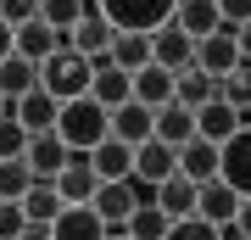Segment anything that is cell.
Instances as JSON below:
<instances>
[{
    "mask_svg": "<svg viewBox=\"0 0 251 240\" xmlns=\"http://www.w3.org/2000/svg\"><path fill=\"white\" fill-rule=\"evenodd\" d=\"M56 51H67V34H62V28H50L45 17H34V23H23V28H17V56H28V62L45 67Z\"/></svg>",
    "mask_w": 251,
    "mask_h": 240,
    "instance_id": "4fadbf2b",
    "label": "cell"
},
{
    "mask_svg": "<svg viewBox=\"0 0 251 240\" xmlns=\"http://www.w3.org/2000/svg\"><path fill=\"white\" fill-rule=\"evenodd\" d=\"M23 213H28V223H56V218L67 213L62 185H56V179H34V190L23 196Z\"/></svg>",
    "mask_w": 251,
    "mask_h": 240,
    "instance_id": "7402d4cb",
    "label": "cell"
},
{
    "mask_svg": "<svg viewBox=\"0 0 251 240\" xmlns=\"http://www.w3.org/2000/svg\"><path fill=\"white\" fill-rule=\"evenodd\" d=\"M212 101H224V84H218L212 73H201V67L179 73V101H173V107H190V112H201V107H212Z\"/></svg>",
    "mask_w": 251,
    "mask_h": 240,
    "instance_id": "484cf974",
    "label": "cell"
},
{
    "mask_svg": "<svg viewBox=\"0 0 251 240\" xmlns=\"http://www.w3.org/2000/svg\"><path fill=\"white\" fill-rule=\"evenodd\" d=\"M145 196L134 190V179H123V185H100L95 190V213H100V223H106L112 235H128V218H134V207H140Z\"/></svg>",
    "mask_w": 251,
    "mask_h": 240,
    "instance_id": "277c9868",
    "label": "cell"
},
{
    "mask_svg": "<svg viewBox=\"0 0 251 240\" xmlns=\"http://www.w3.org/2000/svg\"><path fill=\"white\" fill-rule=\"evenodd\" d=\"M234 229H240V235H246V240H251V196H246V201H240V218H234Z\"/></svg>",
    "mask_w": 251,
    "mask_h": 240,
    "instance_id": "ab89813d",
    "label": "cell"
},
{
    "mask_svg": "<svg viewBox=\"0 0 251 240\" xmlns=\"http://www.w3.org/2000/svg\"><path fill=\"white\" fill-rule=\"evenodd\" d=\"M196 112H190V107H162L156 112V140L162 145H173V151H179V145H190V140H196Z\"/></svg>",
    "mask_w": 251,
    "mask_h": 240,
    "instance_id": "4316f807",
    "label": "cell"
},
{
    "mask_svg": "<svg viewBox=\"0 0 251 240\" xmlns=\"http://www.w3.org/2000/svg\"><path fill=\"white\" fill-rule=\"evenodd\" d=\"M90 95H95L106 112L128 107V101H134V73H123L112 56H100V62H95V84H90Z\"/></svg>",
    "mask_w": 251,
    "mask_h": 240,
    "instance_id": "30bf717a",
    "label": "cell"
},
{
    "mask_svg": "<svg viewBox=\"0 0 251 240\" xmlns=\"http://www.w3.org/2000/svg\"><path fill=\"white\" fill-rule=\"evenodd\" d=\"M28 229V213H23V201H0V240H17Z\"/></svg>",
    "mask_w": 251,
    "mask_h": 240,
    "instance_id": "d590c367",
    "label": "cell"
},
{
    "mask_svg": "<svg viewBox=\"0 0 251 240\" xmlns=\"http://www.w3.org/2000/svg\"><path fill=\"white\" fill-rule=\"evenodd\" d=\"M168 229H173V218L156 201H140L134 218H128V240H168Z\"/></svg>",
    "mask_w": 251,
    "mask_h": 240,
    "instance_id": "83f0119b",
    "label": "cell"
},
{
    "mask_svg": "<svg viewBox=\"0 0 251 240\" xmlns=\"http://www.w3.org/2000/svg\"><path fill=\"white\" fill-rule=\"evenodd\" d=\"M145 201H156L162 213H168L173 223H179V218H196V201H201V185H190L184 173H173V179H162L156 190H145Z\"/></svg>",
    "mask_w": 251,
    "mask_h": 240,
    "instance_id": "7c38bea8",
    "label": "cell"
},
{
    "mask_svg": "<svg viewBox=\"0 0 251 240\" xmlns=\"http://www.w3.org/2000/svg\"><path fill=\"white\" fill-rule=\"evenodd\" d=\"M196 129H201V140H212V145H229L234 134L246 129V112H234L229 101H212V107H201V112H196Z\"/></svg>",
    "mask_w": 251,
    "mask_h": 240,
    "instance_id": "d6986e66",
    "label": "cell"
},
{
    "mask_svg": "<svg viewBox=\"0 0 251 240\" xmlns=\"http://www.w3.org/2000/svg\"><path fill=\"white\" fill-rule=\"evenodd\" d=\"M224 179L240 190V196H251V123L224 145Z\"/></svg>",
    "mask_w": 251,
    "mask_h": 240,
    "instance_id": "d4e9b609",
    "label": "cell"
},
{
    "mask_svg": "<svg viewBox=\"0 0 251 240\" xmlns=\"http://www.w3.org/2000/svg\"><path fill=\"white\" fill-rule=\"evenodd\" d=\"M90 168L100 173V185H123V179H134V145L100 140L95 151H90Z\"/></svg>",
    "mask_w": 251,
    "mask_h": 240,
    "instance_id": "e0dca14e",
    "label": "cell"
},
{
    "mask_svg": "<svg viewBox=\"0 0 251 240\" xmlns=\"http://www.w3.org/2000/svg\"><path fill=\"white\" fill-rule=\"evenodd\" d=\"M179 173L190 179V185H212V179H224V145H212V140H190L179 145Z\"/></svg>",
    "mask_w": 251,
    "mask_h": 240,
    "instance_id": "8992f818",
    "label": "cell"
},
{
    "mask_svg": "<svg viewBox=\"0 0 251 240\" xmlns=\"http://www.w3.org/2000/svg\"><path fill=\"white\" fill-rule=\"evenodd\" d=\"M218 17H224V28L240 34V28L251 23V0H218Z\"/></svg>",
    "mask_w": 251,
    "mask_h": 240,
    "instance_id": "8d00e7d4",
    "label": "cell"
},
{
    "mask_svg": "<svg viewBox=\"0 0 251 240\" xmlns=\"http://www.w3.org/2000/svg\"><path fill=\"white\" fill-rule=\"evenodd\" d=\"M28 140H34V134H28L17 117H6V123H0V162H11V157H28Z\"/></svg>",
    "mask_w": 251,
    "mask_h": 240,
    "instance_id": "d6a6232c",
    "label": "cell"
},
{
    "mask_svg": "<svg viewBox=\"0 0 251 240\" xmlns=\"http://www.w3.org/2000/svg\"><path fill=\"white\" fill-rule=\"evenodd\" d=\"M34 89H39V62H28V56L11 51L6 62H0V95L23 101V95H34Z\"/></svg>",
    "mask_w": 251,
    "mask_h": 240,
    "instance_id": "603a6c76",
    "label": "cell"
},
{
    "mask_svg": "<svg viewBox=\"0 0 251 240\" xmlns=\"http://www.w3.org/2000/svg\"><path fill=\"white\" fill-rule=\"evenodd\" d=\"M28 190H34V168H28V157L0 162V201H23Z\"/></svg>",
    "mask_w": 251,
    "mask_h": 240,
    "instance_id": "4dcf8cb0",
    "label": "cell"
},
{
    "mask_svg": "<svg viewBox=\"0 0 251 240\" xmlns=\"http://www.w3.org/2000/svg\"><path fill=\"white\" fill-rule=\"evenodd\" d=\"M90 84H95V62H90V56H78L73 45H67V51H56L50 62L39 67V89H50L62 107H67V101H78V95H90Z\"/></svg>",
    "mask_w": 251,
    "mask_h": 240,
    "instance_id": "3957f363",
    "label": "cell"
},
{
    "mask_svg": "<svg viewBox=\"0 0 251 240\" xmlns=\"http://www.w3.org/2000/svg\"><path fill=\"white\" fill-rule=\"evenodd\" d=\"M234 39H240V56L251 62V23H246V28H240V34H234Z\"/></svg>",
    "mask_w": 251,
    "mask_h": 240,
    "instance_id": "60d3db41",
    "label": "cell"
},
{
    "mask_svg": "<svg viewBox=\"0 0 251 240\" xmlns=\"http://www.w3.org/2000/svg\"><path fill=\"white\" fill-rule=\"evenodd\" d=\"M173 173H179V151H173V145H162V140L134 145V185L156 190L162 179H173Z\"/></svg>",
    "mask_w": 251,
    "mask_h": 240,
    "instance_id": "9c48e42d",
    "label": "cell"
},
{
    "mask_svg": "<svg viewBox=\"0 0 251 240\" xmlns=\"http://www.w3.org/2000/svg\"><path fill=\"white\" fill-rule=\"evenodd\" d=\"M112 62L123 67V73L151 67V34H117V45H112Z\"/></svg>",
    "mask_w": 251,
    "mask_h": 240,
    "instance_id": "f546056e",
    "label": "cell"
},
{
    "mask_svg": "<svg viewBox=\"0 0 251 240\" xmlns=\"http://www.w3.org/2000/svg\"><path fill=\"white\" fill-rule=\"evenodd\" d=\"M39 6H45V0H0V23L23 28V23H34V17H39Z\"/></svg>",
    "mask_w": 251,
    "mask_h": 240,
    "instance_id": "e575fe53",
    "label": "cell"
},
{
    "mask_svg": "<svg viewBox=\"0 0 251 240\" xmlns=\"http://www.w3.org/2000/svg\"><path fill=\"white\" fill-rule=\"evenodd\" d=\"M224 240H246V235H240V229H234V223H229V229H224Z\"/></svg>",
    "mask_w": 251,
    "mask_h": 240,
    "instance_id": "7bdbcfd3",
    "label": "cell"
},
{
    "mask_svg": "<svg viewBox=\"0 0 251 240\" xmlns=\"http://www.w3.org/2000/svg\"><path fill=\"white\" fill-rule=\"evenodd\" d=\"M112 140H123V145H145V140H156V112L140 107V101L117 107V112H112Z\"/></svg>",
    "mask_w": 251,
    "mask_h": 240,
    "instance_id": "ac0fdd59",
    "label": "cell"
},
{
    "mask_svg": "<svg viewBox=\"0 0 251 240\" xmlns=\"http://www.w3.org/2000/svg\"><path fill=\"white\" fill-rule=\"evenodd\" d=\"M95 11L117 28V34H156V28L173 23L179 0H95Z\"/></svg>",
    "mask_w": 251,
    "mask_h": 240,
    "instance_id": "7a4b0ae2",
    "label": "cell"
},
{
    "mask_svg": "<svg viewBox=\"0 0 251 240\" xmlns=\"http://www.w3.org/2000/svg\"><path fill=\"white\" fill-rule=\"evenodd\" d=\"M17 240H56V235H50V223H28V229H23Z\"/></svg>",
    "mask_w": 251,
    "mask_h": 240,
    "instance_id": "f35d334b",
    "label": "cell"
},
{
    "mask_svg": "<svg viewBox=\"0 0 251 240\" xmlns=\"http://www.w3.org/2000/svg\"><path fill=\"white\" fill-rule=\"evenodd\" d=\"M151 62L156 67H168V73H190V67H196V39H190L184 34V28H156V34H151Z\"/></svg>",
    "mask_w": 251,
    "mask_h": 240,
    "instance_id": "ba28073f",
    "label": "cell"
},
{
    "mask_svg": "<svg viewBox=\"0 0 251 240\" xmlns=\"http://www.w3.org/2000/svg\"><path fill=\"white\" fill-rule=\"evenodd\" d=\"M224 101L234 112H246V123H251V62H246V56H240V67L224 79Z\"/></svg>",
    "mask_w": 251,
    "mask_h": 240,
    "instance_id": "1f68e13d",
    "label": "cell"
},
{
    "mask_svg": "<svg viewBox=\"0 0 251 240\" xmlns=\"http://www.w3.org/2000/svg\"><path fill=\"white\" fill-rule=\"evenodd\" d=\"M240 190L229 185V179H212V185H201V201H196V218H206V223H218V229H229L234 218H240Z\"/></svg>",
    "mask_w": 251,
    "mask_h": 240,
    "instance_id": "8fae6325",
    "label": "cell"
},
{
    "mask_svg": "<svg viewBox=\"0 0 251 240\" xmlns=\"http://www.w3.org/2000/svg\"><path fill=\"white\" fill-rule=\"evenodd\" d=\"M168 240H224V229L206 223V218H179V223L168 229Z\"/></svg>",
    "mask_w": 251,
    "mask_h": 240,
    "instance_id": "836d02e7",
    "label": "cell"
},
{
    "mask_svg": "<svg viewBox=\"0 0 251 240\" xmlns=\"http://www.w3.org/2000/svg\"><path fill=\"white\" fill-rule=\"evenodd\" d=\"M56 134L73 145V157H90L100 140H112V112L100 107L95 95H78V101H67L62 117H56Z\"/></svg>",
    "mask_w": 251,
    "mask_h": 240,
    "instance_id": "6da1fadb",
    "label": "cell"
},
{
    "mask_svg": "<svg viewBox=\"0 0 251 240\" xmlns=\"http://www.w3.org/2000/svg\"><path fill=\"white\" fill-rule=\"evenodd\" d=\"M134 101L140 107H151V112H162V107H173L179 101V73H168V67H140L134 73Z\"/></svg>",
    "mask_w": 251,
    "mask_h": 240,
    "instance_id": "5bb4252c",
    "label": "cell"
},
{
    "mask_svg": "<svg viewBox=\"0 0 251 240\" xmlns=\"http://www.w3.org/2000/svg\"><path fill=\"white\" fill-rule=\"evenodd\" d=\"M173 28H184L190 39H206V34H218L224 28V17H218V0H179V11H173Z\"/></svg>",
    "mask_w": 251,
    "mask_h": 240,
    "instance_id": "44dd1931",
    "label": "cell"
},
{
    "mask_svg": "<svg viewBox=\"0 0 251 240\" xmlns=\"http://www.w3.org/2000/svg\"><path fill=\"white\" fill-rule=\"evenodd\" d=\"M11 117H17L28 134H50V129H56V117H62V101H56L50 89H34V95L11 101Z\"/></svg>",
    "mask_w": 251,
    "mask_h": 240,
    "instance_id": "9a60e30c",
    "label": "cell"
},
{
    "mask_svg": "<svg viewBox=\"0 0 251 240\" xmlns=\"http://www.w3.org/2000/svg\"><path fill=\"white\" fill-rule=\"evenodd\" d=\"M67 45H73L78 56H90V62H100V56H112V45H117V28H112L106 17H100V11H90V17H84V23L67 34Z\"/></svg>",
    "mask_w": 251,
    "mask_h": 240,
    "instance_id": "2e32d148",
    "label": "cell"
},
{
    "mask_svg": "<svg viewBox=\"0 0 251 240\" xmlns=\"http://www.w3.org/2000/svg\"><path fill=\"white\" fill-rule=\"evenodd\" d=\"M6 117H11V101H6V95H0V123H6Z\"/></svg>",
    "mask_w": 251,
    "mask_h": 240,
    "instance_id": "b9f144b4",
    "label": "cell"
},
{
    "mask_svg": "<svg viewBox=\"0 0 251 240\" xmlns=\"http://www.w3.org/2000/svg\"><path fill=\"white\" fill-rule=\"evenodd\" d=\"M56 185H62V201H67V207H90L95 190H100V173L90 168V157H73V168L56 179Z\"/></svg>",
    "mask_w": 251,
    "mask_h": 240,
    "instance_id": "cb8c5ba5",
    "label": "cell"
},
{
    "mask_svg": "<svg viewBox=\"0 0 251 240\" xmlns=\"http://www.w3.org/2000/svg\"><path fill=\"white\" fill-rule=\"evenodd\" d=\"M196 67L212 73L218 84H224L234 67H240V39H234V28H218V34H206V39L196 45Z\"/></svg>",
    "mask_w": 251,
    "mask_h": 240,
    "instance_id": "5b68a950",
    "label": "cell"
},
{
    "mask_svg": "<svg viewBox=\"0 0 251 240\" xmlns=\"http://www.w3.org/2000/svg\"><path fill=\"white\" fill-rule=\"evenodd\" d=\"M112 240H128V235H112Z\"/></svg>",
    "mask_w": 251,
    "mask_h": 240,
    "instance_id": "ee69618b",
    "label": "cell"
},
{
    "mask_svg": "<svg viewBox=\"0 0 251 240\" xmlns=\"http://www.w3.org/2000/svg\"><path fill=\"white\" fill-rule=\"evenodd\" d=\"M11 51H17V28H11V23H0V62H6Z\"/></svg>",
    "mask_w": 251,
    "mask_h": 240,
    "instance_id": "74e56055",
    "label": "cell"
},
{
    "mask_svg": "<svg viewBox=\"0 0 251 240\" xmlns=\"http://www.w3.org/2000/svg\"><path fill=\"white\" fill-rule=\"evenodd\" d=\"M90 11H95V0H45V6H39V17H45L50 28H62V34H73Z\"/></svg>",
    "mask_w": 251,
    "mask_h": 240,
    "instance_id": "f1b7e54d",
    "label": "cell"
},
{
    "mask_svg": "<svg viewBox=\"0 0 251 240\" xmlns=\"http://www.w3.org/2000/svg\"><path fill=\"white\" fill-rule=\"evenodd\" d=\"M50 235L56 240H112V229L100 223L95 207H67V213L50 223Z\"/></svg>",
    "mask_w": 251,
    "mask_h": 240,
    "instance_id": "ffe728a7",
    "label": "cell"
},
{
    "mask_svg": "<svg viewBox=\"0 0 251 240\" xmlns=\"http://www.w3.org/2000/svg\"><path fill=\"white\" fill-rule=\"evenodd\" d=\"M28 168H34V179H62L73 168V145L62 140V134H34L28 140Z\"/></svg>",
    "mask_w": 251,
    "mask_h": 240,
    "instance_id": "52a82bcc",
    "label": "cell"
}]
</instances>
